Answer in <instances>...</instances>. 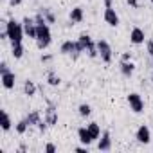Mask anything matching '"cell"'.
Here are the masks:
<instances>
[{
  "instance_id": "603a6c76",
  "label": "cell",
  "mask_w": 153,
  "mask_h": 153,
  "mask_svg": "<svg viewBox=\"0 0 153 153\" xmlns=\"http://www.w3.org/2000/svg\"><path fill=\"white\" fill-rule=\"evenodd\" d=\"M27 128H29V123H27L25 119H22V121H18V123H16V126H15V130H16V133H20V135H24V133L27 131Z\"/></svg>"
},
{
  "instance_id": "9a60e30c",
  "label": "cell",
  "mask_w": 153,
  "mask_h": 153,
  "mask_svg": "<svg viewBox=\"0 0 153 153\" xmlns=\"http://www.w3.org/2000/svg\"><path fill=\"white\" fill-rule=\"evenodd\" d=\"M119 68H121V74L124 76V78H130V76L135 72V65L131 61H121Z\"/></svg>"
},
{
  "instance_id": "d6a6232c",
  "label": "cell",
  "mask_w": 153,
  "mask_h": 153,
  "mask_svg": "<svg viewBox=\"0 0 153 153\" xmlns=\"http://www.w3.org/2000/svg\"><path fill=\"white\" fill-rule=\"evenodd\" d=\"M51 59H52V56H51V54H45V56H42V61H43V63H47V61H51Z\"/></svg>"
},
{
  "instance_id": "5b68a950",
  "label": "cell",
  "mask_w": 153,
  "mask_h": 153,
  "mask_svg": "<svg viewBox=\"0 0 153 153\" xmlns=\"http://www.w3.org/2000/svg\"><path fill=\"white\" fill-rule=\"evenodd\" d=\"M128 105H130V110H133L135 114H142L144 112V101H142V97L137 94V92H131V94H128Z\"/></svg>"
},
{
  "instance_id": "5bb4252c",
  "label": "cell",
  "mask_w": 153,
  "mask_h": 153,
  "mask_svg": "<svg viewBox=\"0 0 153 153\" xmlns=\"http://www.w3.org/2000/svg\"><path fill=\"white\" fill-rule=\"evenodd\" d=\"M70 18V24H81L83 18H85V13H83V7H74L68 15Z\"/></svg>"
},
{
  "instance_id": "83f0119b",
  "label": "cell",
  "mask_w": 153,
  "mask_h": 153,
  "mask_svg": "<svg viewBox=\"0 0 153 153\" xmlns=\"http://www.w3.org/2000/svg\"><path fill=\"white\" fill-rule=\"evenodd\" d=\"M54 151H56V146H54V144H51V142H49V144H47V146H45V153H54Z\"/></svg>"
},
{
  "instance_id": "e0dca14e",
  "label": "cell",
  "mask_w": 153,
  "mask_h": 153,
  "mask_svg": "<svg viewBox=\"0 0 153 153\" xmlns=\"http://www.w3.org/2000/svg\"><path fill=\"white\" fill-rule=\"evenodd\" d=\"M76 43H78V42H72V40H67V42H63L61 43V47H59V52L61 54H72L74 52V49H76Z\"/></svg>"
},
{
  "instance_id": "4dcf8cb0",
  "label": "cell",
  "mask_w": 153,
  "mask_h": 153,
  "mask_svg": "<svg viewBox=\"0 0 153 153\" xmlns=\"http://www.w3.org/2000/svg\"><path fill=\"white\" fill-rule=\"evenodd\" d=\"M126 2H128L131 7H139V0H126Z\"/></svg>"
},
{
  "instance_id": "52a82bcc",
  "label": "cell",
  "mask_w": 153,
  "mask_h": 153,
  "mask_svg": "<svg viewBox=\"0 0 153 153\" xmlns=\"http://www.w3.org/2000/svg\"><path fill=\"white\" fill-rule=\"evenodd\" d=\"M43 119H45V123H47L49 126L58 124V110H56V106H54L52 103H49V106H47V110H45V114H43Z\"/></svg>"
},
{
  "instance_id": "3957f363",
  "label": "cell",
  "mask_w": 153,
  "mask_h": 153,
  "mask_svg": "<svg viewBox=\"0 0 153 153\" xmlns=\"http://www.w3.org/2000/svg\"><path fill=\"white\" fill-rule=\"evenodd\" d=\"M78 42L83 45L85 52H87L90 58H97V56H99V52H97V43L92 40V36H90V34L81 33V34H79V38H78Z\"/></svg>"
},
{
  "instance_id": "9c48e42d",
  "label": "cell",
  "mask_w": 153,
  "mask_h": 153,
  "mask_svg": "<svg viewBox=\"0 0 153 153\" xmlns=\"http://www.w3.org/2000/svg\"><path fill=\"white\" fill-rule=\"evenodd\" d=\"M24 31H25V34L29 36V38H33V40H36V20L34 18H29V16H25L24 18Z\"/></svg>"
},
{
  "instance_id": "d590c367",
  "label": "cell",
  "mask_w": 153,
  "mask_h": 153,
  "mask_svg": "<svg viewBox=\"0 0 153 153\" xmlns=\"http://www.w3.org/2000/svg\"><path fill=\"white\" fill-rule=\"evenodd\" d=\"M151 81H153V78H151Z\"/></svg>"
},
{
  "instance_id": "8992f818",
  "label": "cell",
  "mask_w": 153,
  "mask_h": 153,
  "mask_svg": "<svg viewBox=\"0 0 153 153\" xmlns=\"http://www.w3.org/2000/svg\"><path fill=\"white\" fill-rule=\"evenodd\" d=\"M135 139H137V142H140V144H149V142H151V130H149L146 124H140L139 130H137V133H135Z\"/></svg>"
},
{
  "instance_id": "d6986e66",
  "label": "cell",
  "mask_w": 153,
  "mask_h": 153,
  "mask_svg": "<svg viewBox=\"0 0 153 153\" xmlns=\"http://www.w3.org/2000/svg\"><path fill=\"white\" fill-rule=\"evenodd\" d=\"M24 94L29 96V97H33V96L36 94V83H34L33 79H27V81L24 83Z\"/></svg>"
},
{
  "instance_id": "cb8c5ba5",
  "label": "cell",
  "mask_w": 153,
  "mask_h": 153,
  "mask_svg": "<svg viewBox=\"0 0 153 153\" xmlns=\"http://www.w3.org/2000/svg\"><path fill=\"white\" fill-rule=\"evenodd\" d=\"M42 15H43V18L47 20V24H54V22H56V16H54V13H52L49 7L42 9Z\"/></svg>"
},
{
  "instance_id": "277c9868",
  "label": "cell",
  "mask_w": 153,
  "mask_h": 153,
  "mask_svg": "<svg viewBox=\"0 0 153 153\" xmlns=\"http://www.w3.org/2000/svg\"><path fill=\"white\" fill-rule=\"evenodd\" d=\"M97 52H99L101 61H105V63H110L112 58H114V51H112V47H110V43L106 40H99L97 42Z\"/></svg>"
},
{
  "instance_id": "1f68e13d",
  "label": "cell",
  "mask_w": 153,
  "mask_h": 153,
  "mask_svg": "<svg viewBox=\"0 0 153 153\" xmlns=\"http://www.w3.org/2000/svg\"><path fill=\"white\" fill-rule=\"evenodd\" d=\"M20 4H22V0H9V6H13V7L15 6H20Z\"/></svg>"
},
{
  "instance_id": "e575fe53",
  "label": "cell",
  "mask_w": 153,
  "mask_h": 153,
  "mask_svg": "<svg viewBox=\"0 0 153 153\" xmlns=\"http://www.w3.org/2000/svg\"><path fill=\"white\" fill-rule=\"evenodd\" d=\"M149 2H151V4H153V0H149Z\"/></svg>"
},
{
  "instance_id": "2e32d148",
  "label": "cell",
  "mask_w": 153,
  "mask_h": 153,
  "mask_svg": "<svg viewBox=\"0 0 153 153\" xmlns=\"http://www.w3.org/2000/svg\"><path fill=\"white\" fill-rule=\"evenodd\" d=\"M25 121L29 123V126H38V123L42 121V114H40L38 110H33V112H29V114H27Z\"/></svg>"
},
{
  "instance_id": "44dd1931",
  "label": "cell",
  "mask_w": 153,
  "mask_h": 153,
  "mask_svg": "<svg viewBox=\"0 0 153 153\" xmlns=\"http://www.w3.org/2000/svg\"><path fill=\"white\" fill-rule=\"evenodd\" d=\"M47 83H49L51 87H58V85L61 83V79H59V76H56V74L51 70V72L47 74Z\"/></svg>"
},
{
  "instance_id": "4fadbf2b",
  "label": "cell",
  "mask_w": 153,
  "mask_h": 153,
  "mask_svg": "<svg viewBox=\"0 0 153 153\" xmlns=\"http://www.w3.org/2000/svg\"><path fill=\"white\" fill-rule=\"evenodd\" d=\"M78 137H79V140H81L83 144H87V146L94 142V137H92V133H90L88 126H83V128H79V130H78Z\"/></svg>"
},
{
  "instance_id": "8fae6325",
  "label": "cell",
  "mask_w": 153,
  "mask_h": 153,
  "mask_svg": "<svg viewBox=\"0 0 153 153\" xmlns=\"http://www.w3.org/2000/svg\"><path fill=\"white\" fill-rule=\"evenodd\" d=\"M97 149H99V151H110V149H112V135H110V131H103V133H101Z\"/></svg>"
},
{
  "instance_id": "ba28073f",
  "label": "cell",
  "mask_w": 153,
  "mask_h": 153,
  "mask_svg": "<svg viewBox=\"0 0 153 153\" xmlns=\"http://www.w3.org/2000/svg\"><path fill=\"white\" fill-rule=\"evenodd\" d=\"M15 72H11V70H6V72H2L0 74V81H2V87L6 88V90H11V88H15Z\"/></svg>"
},
{
  "instance_id": "ac0fdd59",
  "label": "cell",
  "mask_w": 153,
  "mask_h": 153,
  "mask_svg": "<svg viewBox=\"0 0 153 153\" xmlns=\"http://www.w3.org/2000/svg\"><path fill=\"white\" fill-rule=\"evenodd\" d=\"M0 117H2V121H0V124H2V130H4V131H9V130H11V126H13L9 114H7L6 110H2V112H0Z\"/></svg>"
},
{
  "instance_id": "484cf974",
  "label": "cell",
  "mask_w": 153,
  "mask_h": 153,
  "mask_svg": "<svg viewBox=\"0 0 153 153\" xmlns=\"http://www.w3.org/2000/svg\"><path fill=\"white\" fill-rule=\"evenodd\" d=\"M47 126H49V124L45 123V119H42V121L38 123V130H40L42 133H45V131H47Z\"/></svg>"
},
{
  "instance_id": "f546056e",
  "label": "cell",
  "mask_w": 153,
  "mask_h": 153,
  "mask_svg": "<svg viewBox=\"0 0 153 153\" xmlns=\"http://www.w3.org/2000/svg\"><path fill=\"white\" fill-rule=\"evenodd\" d=\"M6 70H9V67H7V63H6V61H2V63H0V74L6 72Z\"/></svg>"
},
{
  "instance_id": "7c38bea8",
  "label": "cell",
  "mask_w": 153,
  "mask_h": 153,
  "mask_svg": "<svg viewBox=\"0 0 153 153\" xmlns=\"http://www.w3.org/2000/svg\"><path fill=\"white\" fill-rule=\"evenodd\" d=\"M144 40H146L144 31H142L140 27H133L131 33H130V42H131L133 45H140V43H144Z\"/></svg>"
},
{
  "instance_id": "7402d4cb",
  "label": "cell",
  "mask_w": 153,
  "mask_h": 153,
  "mask_svg": "<svg viewBox=\"0 0 153 153\" xmlns=\"http://www.w3.org/2000/svg\"><path fill=\"white\" fill-rule=\"evenodd\" d=\"M88 130H90V133H92L94 140L101 137V126H99L97 123H90V124H88Z\"/></svg>"
},
{
  "instance_id": "f1b7e54d",
  "label": "cell",
  "mask_w": 153,
  "mask_h": 153,
  "mask_svg": "<svg viewBox=\"0 0 153 153\" xmlns=\"http://www.w3.org/2000/svg\"><path fill=\"white\" fill-rule=\"evenodd\" d=\"M121 61H131V54H130V52H124V54L121 56Z\"/></svg>"
},
{
  "instance_id": "d4e9b609",
  "label": "cell",
  "mask_w": 153,
  "mask_h": 153,
  "mask_svg": "<svg viewBox=\"0 0 153 153\" xmlns=\"http://www.w3.org/2000/svg\"><path fill=\"white\" fill-rule=\"evenodd\" d=\"M78 112H79V115H81V117H88V115L92 114V106H90V105H87V103H83V105H79Z\"/></svg>"
},
{
  "instance_id": "7a4b0ae2",
  "label": "cell",
  "mask_w": 153,
  "mask_h": 153,
  "mask_svg": "<svg viewBox=\"0 0 153 153\" xmlns=\"http://www.w3.org/2000/svg\"><path fill=\"white\" fill-rule=\"evenodd\" d=\"M51 42H52V34H51L49 24H40L36 27V47L43 51L51 45Z\"/></svg>"
},
{
  "instance_id": "6da1fadb",
  "label": "cell",
  "mask_w": 153,
  "mask_h": 153,
  "mask_svg": "<svg viewBox=\"0 0 153 153\" xmlns=\"http://www.w3.org/2000/svg\"><path fill=\"white\" fill-rule=\"evenodd\" d=\"M6 31H7V36H9L11 43H22L24 34H25L24 24H20V22H16L15 18H11V20L6 22Z\"/></svg>"
},
{
  "instance_id": "ffe728a7",
  "label": "cell",
  "mask_w": 153,
  "mask_h": 153,
  "mask_svg": "<svg viewBox=\"0 0 153 153\" xmlns=\"http://www.w3.org/2000/svg\"><path fill=\"white\" fill-rule=\"evenodd\" d=\"M11 54L13 58L20 59L24 56V43H11Z\"/></svg>"
},
{
  "instance_id": "4316f807",
  "label": "cell",
  "mask_w": 153,
  "mask_h": 153,
  "mask_svg": "<svg viewBox=\"0 0 153 153\" xmlns=\"http://www.w3.org/2000/svg\"><path fill=\"white\" fill-rule=\"evenodd\" d=\"M146 49H148V54L153 58V40H148L146 42Z\"/></svg>"
},
{
  "instance_id": "30bf717a",
  "label": "cell",
  "mask_w": 153,
  "mask_h": 153,
  "mask_svg": "<svg viewBox=\"0 0 153 153\" xmlns=\"http://www.w3.org/2000/svg\"><path fill=\"white\" fill-rule=\"evenodd\" d=\"M103 18H105V22H106L110 27H117V25H119V15L115 13V9H114V7H106V9H105Z\"/></svg>"
},
{
  "instance_id": "836d02e7",
  "label": "cell",
  "mask_w": 153,
  "mask_h": 153,
  "mask_svg": "<svg viewBox=\"0 0 153 153\" xmlns=\"http://www.w3.org/2000/svg\"><path fill=\"white\" fill-rule=\"evenodd\" d=\"M114 6V0H105V7H112Z\"/></svg>"
}]
</instances>
